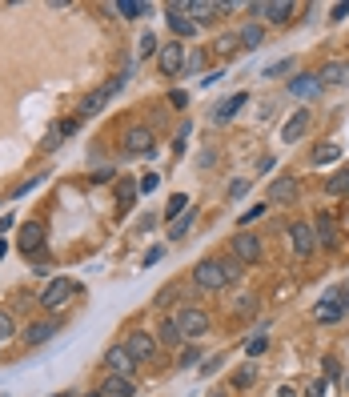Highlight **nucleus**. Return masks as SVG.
<instances>
[{"mask_svg": "<svg viewBox=\"0 0 349 397\" xmlns=\"http://www.w3.org/2000/svg\"><path fill=\"white\" fill-rule=\"evenodd\" d=\"M237 277H241V265L237 261H221V257H205V261H197V269H193V285L209 289V293L229 289Z\"/></svg>", "mask_w": 349, "mask_h": 397, "instance_id": "1", "label": "nucleus"}, {"mask_svg": "<svg viewBox=\"0 0 349 397\" xmlns=\"http://www.w3.org/2000/svg\"><path fill=\"white\" fill-rule=\"evenodd\" d=\"M173 325L181 329V337H205L209 333V313L201 309V305H177V313H173Z\"/></svg>", "mask_w": 349, "mask_h": 397, "instance_id": "2", "label": "nucleus"}, {"mask_svg": "<svg viewBox=\"0 0 349 397\" xmlns=\"http://www.w3.org/2000/svg\"><path fill=\"white\" fill-rule=\"evenodd\" d=\"M76 289H81V285H76L72 277H56V281H48L45 293H41V305H45L48 313H56L61 305H69V297L76 293Z\"/></svg>", "mask_w": 349, "mask_h": 397, "instance_id": "3", "label": "nucleus"}, {"mask_svg": "<svg viewBox=\"0 0 349 397\" xmlns=\"http://www.w3.org/2000/svg\"><path fill=\"white\" fill-rule=\"evenodd\" d=\"M125 85H129V72H125V76H113V81H109V85H101V89H96L93 96H85L81 113H85V117H93V113H101V109H105V105H109V100H113V96L120 93V89H125Z\"/></svg>", "mask_w": 349, "mask_h": 397, "instance_id": "4", "label": "nucleus"}, {"mask_svg": "<svg viewBox=\"0 0 349 397\" xmlns=\"http://www.w3.org/2000/svg\"><path fill=\"white\" fill-rule=\"evenodd\" d=\"M153 129H145V125H133V129H125V157H149L153 153Z\"/></svg>", "mask_w": 349, "mask_h": 397, "instance_id": "5", "label": "nucleus"}, {"mask_svg": "<svg viewBox=\"0 0 349 397\" xmlns=\"http://www.w3.org/2000/svg\"><path fill=\"white\" fill-rule=\"evenodd\" d=\"M105 369H109L113 377H129V381H133V374H137V357L125 350V341H120V345H113V350L105 353Z\"/></svg>", "mask_w": 349, "mask_h": 397, "instance_id": "6", "label": "nucleus"}, {"mask_svg": "<svg viewBox=\"0 0 349 397\" xmlns=\"http://www.w3.org/2000/svg\"><path fill=\"white\" fill-rule=\"evenodd\" d=\"M17 245H21L24 257H41L45 253V221H24Z\"/></svg>", "mask_w": 349, "mask_h": 397, "instance_id": "7", "label": "nucleus"}, {"mask_svg": "<svg viewBox=\"0 0 349 397\" xmlns=\"http://www.w3.org/2000/svg\"><path fill=\"white\" fill-rule=\"evenodd\" d=\"M157 69H161L165 76H177V72L185 69V45H181V41H165L161 52H157Z\"/></svg>", "mask_w": 349, "mask_h": 397, "instance_id": "8", "label": "nucleus"}, {"mask_svg": "<svg viewBox=\"0 0 349 397\" xmlns=\"http://www.w3.org/2000/svg\"><path fill=\"white\" fill-rule=\"evenodd\" d=\"M289 245H293L297 257H313V249H317L313 225H309V221H293V225H289Z\"/></svg>", "mask_w": 349, "mask_h": 397, "instance_id": "9", "label": "nucleus"}, {"mask_svg": "<svg viewBox=\"0 0 349 397\" xmlns=\"http://www.w3.org/2000/svg\"><path fill=\"white\" fill-rule=\"evenodd\" d=\"M233 257H237V265H249V261H261V237L257 233H237L229 241Z\"/></svg>", "mask_w": 349, "mask_h": 397, "instance_id": "10", "label": "nucleus"}, {"mask_svg": "<svg viewBox=\"0 0 349 397\" xmlns=\"http://www.w3.org/2000/svg\"><path fill=\"white\" fill-rule=\"evenodd\" d=\"M313 237H317V245L321 249H341V233H337V225H333V217L329 213H317V221H313Z\"/></svg>", "mask_w": 349, "mask_h": 397, "instance_id": "11", "label": "nucleus"}, {"mask_svg": "<svg viewBox=\"0 0 349 397\" xmlns=\"http://www.w3.org/2000/svg\"><path fill=\"white\" fill-rule=\"evenodd\" d=\"M125 350L133 353L137 361H149V357H157V337L137 329V333H129V337H125Z\"/></svg>", "mask_w": 349, "mask_h": 397, "instance_id": "12", "label": "nucleus"}, {"mask_svg": "<svg viewBox=\"0 0 349 397\" xmlns=\"http://www.w3.org/2000/svg\"><path fill=\"white\" fill-rule=\"evenodd\" d=\"M285 89H289V96H302V100H313V96L321 93V81H317V72H297V76H293V81H289Z\"/></svg>", "mask_w": 349, "mask_h": 397, "instance_id": "13", "label": "nucleus"}, {"mask_svg": "<svg viewBox=\"0 0 349 397\" xmlns=\"http://www.w3.org/2000/svg\"><path fill=\"white\" fill-rule=\"evenodd\" d=\"M56 333H61V325H56L52 317H48V321H32V325L24 329V345H32V350H36V345H45V341H52Z\"/></svg>", "mask_w": 349, "mask_h": 397, "instance_id": "14", "label": "nucleus"}, {"mask_svg": "<svg viewBox=\"0 0 349 397\" xmlns=\"http://www.w3.org/2000/svg\"><path fill=\"white\" fill-rule=\"evenodd\" d=\"M317 81L321 85H349V61H326L317 69Z\"/></svg>", "mask_w": 349, "mask_h": 397, "instance_id": "15", "label": "nucleus"}, {"mask_svg": "<svg viewBox=\"0 0 349 397\" xmlns=\"http://www.w3.org/2000/svg\"><path fill=\"white\" fill-rule=\"evenodd\" d=\"M297 193H302V189H297L293 177H277V181L269 185V201H273V205H289V201H297Z\"/></svg>", "mask_w": 349, "mask_h": 397, "instance_id": "16", "label": "nucleus"}, {"mask_svg": "<svg viewBox=\"0 0 349 397\" xmlns=\"http://www.w3.org/2000/svg\"><path fill=\"white\" fill-rule=\"evenodd\" d=\"M313 317L321 321V325H333V321H341L346 313H341V305H337V297H333V289H329L326 297L317 301V309H313Z\"/></svg>", "mask_w": 349, "mask_h": 397, "instance_id": "17", "label": "nucleus"}, {"mask_svg": "<svg viewBox=\"0 0 349 397\" xmlns=\"http://www.w3.org/2000/svg\"><path fill=\"white\" fill-rule=\"evenodd\" d=\"M101 397H137V385L129 381V377H105V385H101Z\"/></svg>", "mask_w": 349, "mask_h": 397, "instance_id": "18", "label": "nucleus"}, {"mask_svg": "<svg viewBox=\"0 0 349 397\" xmlns=\"http://www.w3.org/2000/svg\"><path fill=\"white\" fill-rule=\"evenodd\" d=\"M305 129H309V113H293V117L285 120V129H281V140L293 144V140L305 137Z\"/></svg>", "mask_w": 349, "mask_h": 397, "instance_id": "19", "label": "nucleus"}, {"mask_svg": "<svg viewBox=\"0 0 349 397\" xmlns=\"http://www.w3.org/2000/svg\"><path fill=\"white\" fill-rule=\"evenodd\" d=\"M245 100H249L245 93H233V96H225V100L217 105V113H213V120H217V125H225V120H233V117H237V109H241Z\"/></svg>", "mask_w": 349, "mask_h": 397, "instance_id": "20", "label": "nucleus"}, {"mask_svg": "<svg viewBox=\"0 0 349 397\" xmlns=\"http://www.w3.org/2000/svg\"><path fill=\"white\" fill-rule=\"evenodd\" d=\"M193 225H197V209H193V205H189V209L181 213V217H177V221H173V225H169V241H181V237H185L189 229H193Z\"/></svg>", "mask_w": 349, "mask_h": 397, "instance_id": "21", "label": "nucleus"}, {"mask_svg": "<svg viewBox=\"0 0 349 397\" xmlns=\"http://www.w3.org/2000/svg\"><path fill=\"white\" fill-rule=\"evenodd\" d=\"M269 24H285L289 17H293V4L289 0H273V4H265V12H261Z\"/></svg>", "mask_w": 349, "mask_h": 397, "instance_id": "22", "label": "nucleus"}, {"mask_svg": "<svg viewBox=\"0 0 349 397\" xmlns=\"http://www.w3.org/2000/svg\"><path fill=\"white\" fill-rule=\"evenodd\" d=\"M185 337H181V329L173 325V317L169 321H161V329H157V345H169V350H177Z\"/></svg>", "mask_w": 349, "mask_h": 397, "instance_id": "23", "label": "nucleus"}, {"mask_svg": "<svg viewBox=\"0 0 349 397\" xmlns=\"http://www.w3.org/2000/svg\"><path fill=\"white\" fill-rule=\"evenodd\" d=\"M169 28H173V36H177V41H185V36H197V21H185L181 12H169Z\"/></svg>", "mask_w": 349, "mask_h": 397, "instance_id": "24", "label": "nucleus"}, {"mask_svg": "<svg viewBox=\"0 0 349 397\" xmlns=\"http://www.w3.org/2000/svg\"><path fill=\"white\" fill-rule=\"evenodd\" d=\"M326 193H329V197H349V169H337V173L329 177Z\"/></svg>", "mask_w": 349, "mask_h": 397, "instance_id": "25", "label": "nucleus"}, {"mask_svg": "<svg viewBox=\"0 0 349 397\" xmlns=\"http://www.w3.org/2000/svg\"><path fill=\"white\" fill-rule=\"evenodd\" d=\"M237 41H241V48H257L261 45V41H265V28H261V24H245V28H241V32H237Z\"/></svg>", "mask_w": 349, "mask_h": 397, "instance_id": "26", "label": "nucleus"}, {"mask_svg": "<svg viewBox=\"0 0 349 397\" xmlns=\"http://www.w3.org/2000/svg\"><path fill=\"white\" fill-rule=\"evenodd\" d=\"M333 161H341V144H321L313 153V164H333Z\"/></svg>", "mask_w": 349, "mask_h": 397, "instance_id": "27", "label": "nucleus"}, {"mask_svg": "<svg viewBox=\"0 0 349 397\" xmlns=\"http://www.w3.org/2000/svg\"><path fill=\"white\" fill-rule=\"evenodd\" d=\"M116 12H120V17H145L149 4H145V0H116Z\"/></svg>", "mask_w": 349, "mask_h": 397, "instance_id": "28", "label": "nucleus"}, {"mask_svg": "<svg viewBox=\"0 0 349 397\" xmlns=\"http://www.w3.org/2000/svg\"><path fill=\"white\" fill-rule=\"evenodd\" d=\"M137 193H140V189L133 185V181H120V189H116V201H120V209H133Z\"/></svg>", "mask_w": 349, "mask_h": 397, "instance_id": "29", "label": "nucleus"}, {"mask_svg": "<svg viewBox=\"0 0 349 397\" xmlns=\"http://www.w3.org/2000/svg\"><path fill=\"white\" fill-rule=\"evenodd\" d=\"M185 205H189L185 193H173V197H169V209H165V217H169V221H177V217L185 213Z\"/></svg>", "mask_w": 349, "mask_h": 397, "instance_id": "30", "label": "nucleus"}, {"mask_svg": "<svg viewBox=\"0 0 349 397\" xmlns=\"http://www.w3.org/2000/svg\"><path fill=\"white\" fill-rule=\"evenodd\" d=\"M12 337H17V325H12V313H4V309H0V345H4V341H12Z\"/></svg>", "mask_w": 349, "mask_h": 397, "instance_id": "31", "label": "nucleus"}, {"mask_svg": "<svg viewBox=\"0 0 349 397\" xmlns=\"http://www.w3.org/2000/svg\"><path fill=\"white\" fill-rule=\"evenodd\" d=\"M265 350H269V337H249V341H245V353H249V357H261Z\"/></svg>", "mask_w": 349, "mask_h": 397, "instance_id": "32", "label": "nucleus"}, {"mask_svg": "<svg viewBox=\"0 0 349 397\" xmlns=\"http://www.w3.org/2000/svg\"><path fill=\"white\" fill-rule=\"evenodd\" d=\"M140 56H153V52H161V45H157V36H153V32H145V36H140V48H137Z\"/></svg>", "mask_w": 349, "mask_h": 397, "instance_id": "33", "label": "nucleus"}, {"mask_svg": "<svg viewBox=\"0 0 349 397\" xmlns=\"http://www.w3.org/2000/svg\"><path fill=\"white\" fill-rule=\"evenodd\" d=\"M253 381H257V369H241V374H233V385H237V389H249Z\"/></svg>", "mask_w": 349, "mask_h": 397, "instance_id": "34", "label": "nucleus"}, {"mask_svg": "<svg viewBox=\"0 0 349 397\" xmlns=\"http://www.w3.org/2000/svg\"><path fill=\"white\" fill-rule=\"evenodd\" d=\"M321 369H326V381H337V377H341V365H337V357H326V361H321Z\"/></svg>", "mask_w": 349, "mask_h": 397, "instance_id": "35", "label": "nucleus"}, {"mask_svg": "<svg viewBox=\"0 0 349 397\" xmlns=\"http://www.w3.org/2000/svg\"><path fill=\"white\" fill-rule=\"evenodd\" d=\"M213 48H217V52H237V48H241V41H237V36H221Z\"/></svg>", "mask_w": 349, "mask_h": 397, "instance_id": "36", "label": "nucleus"}, {"mask_svg": "<svg viewBox=\"0 0 349 397\" xmlns=\"http://www.w3.org/2000/svg\"><path fill=\"white\" fill-rule=\"evenodd\" d=\"M333 297H337V305H341V313H349V281L333 289Z\"/></svg>", "mask_w": 349, "mask_h": 397, "instance_id": "37", "label": "nucleus"}, {"mask_svg": "<svg viewBox=\"0 0 349 397\" xmlns=\"http://www.w3.org/2000/svg\"><path fill=\"white\" fill-rule=\"evenodd\" d=\"M261 213H265V205H253V209H245V213H241V229H245V225H253Z\"/></svg>", "mask_w": 349, "mask_h": 397, "instance_id": "38", "label": "nucleus"}, {"mask_svg": "<svg viewBox=\"0 0 349 397\" xmlns=\"http://www.w3.org/2000/svg\"><path fill=\"white\" fill-rule=\"evenodd\" d=\"M197 361H201V353L193 350V345H189V350H181V369H189V365H197Z\"/></svg>", "mask_w": 349, "mask_h": 397, "instance_id": "39", "label": "nucleus"}, {"mask_svg": "<svg viewBox=\"0 0 349 397\" xmlns=\"http://www.w3.org/2000/svg\"><path fill=\"white\" fill-rule=\"evenodd\" d=\"M289 69H293V61L285 56V61H277V65H269V69H265V76H281V72H289Z\"/></svg>", "mask_w": 349, "mask_h": 397, "instance_id": "40", "label": "nucleus"}, {"mask_svg": "<svg viewBox=\"0 0 349 397\" xmlns=\"http://www.w3.org/2000/svg\"><path fill=\"white\" fill-rule=\"evenodd\" d=\"M157 181H161V177H157V173H149V177H140V181H137V189H140V193H153Z\"/></svg>", "mask_w": 349, "mask_h": 397, "instance_id": "41", "label": "nucleus"}, {"mask_svg": "<svg viewBox=\"0 0 349 397\" xmlns=\"http://www.w3.org/2000/svg\"><path fill=\"white\" fill-rule=\"evenodd\" d=\"M61 140H65V137H61V129H48V137L41 140V149H56Z\"/></svg>", "mask_w": 349, "mask_h": 397, "instance_id": "42", "label": "nucleus"}, {"mask_svg": "<svg viewBox=\"0 0 349 397\" xmlns=\"http://www.w3.org/2000/svg\"><path fill=\"white\" fill-rule=\"evenodd\" d=\"M349 17V0H341V4H333V12H329V21H346Z\"/></svg>", "mask_w": 349, "mask_h": 397, "instance_id": "43", "label": "nucleus"}, {"mask_svg": "<svg viewBox=\"0 0 349 397\" xmlns=\"http://www.w3.org/2000/svg\"><path fill=\"white\" fill-rule=\"evenodd\" d=\"M56 129H61V137H72V133H76V129H81V120L72 117V120H61V125H56Z\"/></svg>", "mask_w": 349, "mask_h": 397, "instance_id": "44", "label": "nucleus"}, {"mask_svg": "<svg viewBox=\"0 0 349 397\" xmlns=\"http://www.w3.org/2000/svg\"><path fill=\"white\" fill-rule=\"evenodd\" d=\"M177 293H181L177 285H169V289H161V293H157V305H169V301H173V297H177Z\"/></svg>", "mask_w": 349, "mask_h": 397, "instance_id": "45", "label": "nucleus"}, {"mask_svg": "<svg viewBox=\"0 0 349 397\" xmlns=\"http://www.w3.org/2000/svg\"><path fill=\"white\" fill-rule=\"evenodd\" d=\"M165 257V249L161 245H157V249H149V253H145V257H140V265H157V261Z\"/></svg>", "mask_w": 349, "mask_h": 397, "instance_id": "46", "label": "nucleus"}, {"mask_svg": "<svg viewBox=\"0 0 349 397\" xmlns=\"http://www.w3.org/2000/svg\"><path fill=\"white\" fill-rule=\"evenodd\" d=\"M169 105H173V109H185V105H189V96L181 93V89H177V93H169Z\"/></svg>", "mask_w": 349, "mask_h": 397, "instance_id": "47", "label": "nucleus"}, {"mask_svg": "<svg viewBox=\"0 0 349 397\" xmlns=\"http://www.w3.org/2000/svg\"><path fill=\"white\" fill-rule=\"evenodd\" d=\"M305 397H326V381H313V385L305 389Z\"/></svg>", "mask_w": 349, "mask_h": 397, "instance_id": "48", "label": "nucleus"}, {"mask_svg": "<svg viewBox=\"0 0 349 397\" xmlns=\"http://www.w3.org/2000/svg\"><path fill=\"white\" fill-rule=\"evenodd\" d=\"M221 361H225V357H209V361H205V369H201V374H217V369H221Z\"/></svg>", "mask_w": 349, "mask_h": 397, "instance_id": "49", "label": "nucleus"}, {"mask_svg": "<svg viewBox=\"0 0 349 397\" xmlns=\"http://www.w3.org/2000/svg\"><path fill=\"white\" fill-rule=\"evenodd\" d=\"M185 69H189V72H201V56H197V52H193V56H185Z\"/></svg>", "mask_w": 349, "mask_h": 397, "instance_id": "50", "label": "nucleus"}, {"mask_svg": "<svg viewBox=\"0 0 349 397\" xmlns=\"http://www.w3.org/2000/svg\"><path fill=\"white\" fill-rule=\"evenodd\" d=\"M245 189H249V181H233V185H229V197H241Z\"/></svg>", "mask_w": 349, "mask_h": 397, "instance_id": "51", "label": "nucleus"}, {"mask_svg": "<svg viewBox=\"0 0 349 397\" xmlns=\"http://www.w3.org/2000/svg\"><path fill=\"white\" fill-rule=\"evenodd\" d=\"M273 397H297V394H293L289 385H281V389H277V394H273Z\"/></svg>", "mask_w": 349, "mask_h": 397, "instance_id": "52", "label": "nucleus"}, {"mask_svg": "<svg viewBox=\"0 0 349 397\" xmlns=\"http://www.w3.org/2000/svg\"><path fill=\"white\" fill-rule=\"evenodd\" d=\"M8 225H12V217H0V233H4V229H8Z\"/></svg>", "mask_w": 349, "mask_h": 397, "instance_id": "53", "label": "nucleus"}, {"mask_svg": "<svg viewBox=\"0 0 349 397\" xmlns=\"http://www.w3.org/2000/svg\"><path fill=\"white\" fill-rule=\"evenodd\" d=\"M4 253H8V245H4V241H0V261H4Z\"/></svg>", "mask_w": 349, "mask_h": 397, "instance_id": "54", "label": "nucleus"}, {"mask_svg": "<svg viewBox=\"0 0 349 397\" xmlns=\"http://www.w3.org/2000/svg\"><path fill=\"white\" fill-rule=\"evenodd\" d=\"M52 397H72V394H52Z\"/></svg>", "mask_w": 349, "mask_h": 397, "instance_id": "55", "label": "nucleus"}, {"mask_svg": "<svg viewBox=\"0 0 349 397\" xmlns=\"http://www.w3.org/2000/svg\"><path fill=\"white\" fill-rule=\"evenodd\" d=\"M346 389H349V374H346Z\"/></svg>", "mask_w": 349, "mask_h": 397, "instance_id": "56", "label": "nucleus"}, {"mask_svg": "<svg viewBox=\"0 0 349 397\" xmlns=\"http://www.w3.org/2000/svg\"><path fill=\"white\" fill-rule=\"evenodd\" d=\"M213 397H221V394H213Z\"/></svg>", "mask_w": 349, "mask_h": 397, "instance_id": "57", "label": "nucleus"}]
</instances>
